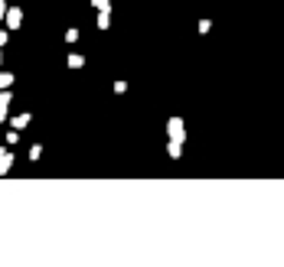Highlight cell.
I'll return each instance as SVG.
<instances>
[{
    "mask_svg": "<svg viewBox=\"0 0 284 267\" xmlns=\"http://www.w3.org/2000/svg\"><path fill=\"white\" fill-rule=\"evenodd\" d=\"M167 153H170V160H180V153H183V140H167Z\"/></svg>",
    "mask_w": 284,
    "mask_h": 267,
    "instance_id": "cell-3",
    "label": "cell"
},
{
    "mask_svg": "<svg viewBox=\"0 0 284 267\" xmlns=\"http://www.w3.org/2000/svg\"><path fill=\"white\" fill-rule=\"evenodd\" d=\"M3 16H7V23H10V30H16V26L23 23V13H20V10H16V7H10V10H7V13H3Z\"/></svg>",
    "mask_w": 284,
    "mask_h": 267,
    "instance_id": "cell-2",
    "label": "cell"
},
{
    "mask_svg": "<svg viewBox=\"0 0 284 267\" xmlns=\"http://www.w3.org/2000/svg\"><path fill=\"white\" fill-rule=\"evenodd\" d=\"M13 85V75L10 72H0V88H10Z\"/></svg>",
    "mask_w": 284,
    "mask_h": 267,
    "instance_id": "cell-8",
    "label": "cell"
},
{
    "mask_svg": "<svg viewBox=\"0 0 284 267\" xmlns=\"http://www.w3.org/2000/svg\"><path fill=\"white\" fill-rule=\"evenodd\" d=\"M26 124H30V114H16V118H13V127H16V131H20V127H26Z\"/></svg>",
    "mask_w": 284,
    "mask_h": 267,
    "instance_id": "cell-7",
    "label": "cell"
},
{
    "mask_svg": "<svg viewBox=\"0 0 284 267\" xmlns=\"http://www.w3.org/2000/svg\"><path fill=\"white\" fill-rule=\"evenodd\" d=\"M3 13H7V3H3V0H0V20H3Z\"/></svg>",
    "mask_w": 284,
    "mask_h": 267,
    "instance_id": "cell-11",
    "label": "cell"
},
{
    "mask_svg": "<svg viewBox=\"0 0 284 267\" xmlns=\"http://www.w3.org/2000/svg\"><path fill=\"white\" fill-rule=\"evenodd\" d=\"M7 111H10V91L3 88L0 91V121H7Z\"/></svg>",
    "mask_w": 284,
    "mask_h": 267,
    "instance_id": "cell-4",
    "label": "cell"
},
{
    "mask_svg": "<svg viewBox=\"0 0 284 267\" xmlns=\"http://www.w3.org/2000/svg\"><path fill=\"white\" fill-rule=\"evenodd\" d=\"M10 166H13V157L7 150H0V173H10Z\"/></svg>",
    "mask_w": 284,
    "mask_h": 267,
    "instance_id": "cell-5",
    "label": "cell"
},
{
    "mask_svg": "<svg viewBox=\"0 0 284 267\" xmlns=\"http://www.w3.org/2000/svg\"><path fill=\"white\" fill-rule=\"evenodd\" d=\"M167 134H170V140H186V124L180 118H170L167 121Z\"/></svg>",
    "mask_w": 284,
    "mask_h": 267,
    "instance_id": "cell-1",
    "label": "cell"
},
{
    "mask_svg": "<svg viewBox=\"0 0 284 267\" xmlns=\"http://www.w3.org/2000/svg\"><path fill=\"white\" fill-rule=\"evenodd\" d=\"M7 36H10V33H3V30H0V46H3V43H7Z\"/></svg>",
    "mask_w": 284,
    "mask_h": 267,
    "instance_id": "cell-12",
    "label": "cell"
},
{
    "mask_svg": "<svg viewBox=\"0 0 284 267\" xmlns=\"http://www.w3.org/2000/svg\"><path fill=\"white\" fill-rule=\"evenodd\" d=\"M69 65H72V69H82V65H85V59H82V55H69Z\"/></svg>",
    "mask_w": 284,
    "mask_h": 267,
    "instance_id": "cell-9",
    "label": "cell"
},
{
    "mask_svg": "<svg viewBox=\"0 0 284 267\" xmlns=\"http://www.w3.org/2000/svg\"><path fill=\"white\" fill-rule=\"evenodd\" d=\"M0 65H3V55H0Z\"/></svg>",
    "mask_w": 284,
    "mask_h": 267,
    "instance_id": "cell-13",
    "label": "cell"
},
{
    "mask_svg": "<svg viewBox=\"0 0 284 267\" xmlns=\"http://www.w3.org/2000/svg\"><path fill=\"white\" fill-rule=\"evenodd\" d=\"M95 10H111V0H92Z\"/></svg>",
    "mask_w": 284,
    "mask_h": 267,
    "instance_id": "cell-10",
    "label": "cell"
},
{
    "mask_svg": "<svg viewBox=\"0 0 284 267\" xmlns=\"http://www.w3.org/2000/svg\"><path fill=\"white\" fill-rule=\"evenodd\" d=\"M111 23V10H98V30H108Z\"/></svg>",
    "mask_w": 284,
    "mask_h": 267,
    "instance_id": "cell-6",
    "label": "cell"
}]
</instances>
